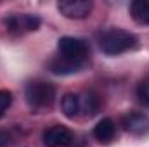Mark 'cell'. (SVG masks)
I'll use <instances>...</instances> for the list:
<instances>
[{
    "instance_id": "11",
    "label": "cell",
    "mask_w": 149,
    "mask_h": 147,
    "mask_svg": "<svg viewBox=\"0 0 149 147\" xmlns=\"http://www.w3.org/2000/svg\"><path fill=\"white\" fill-rule=\"evenodd\" d=\"M130 17L137 24H149V2L148 0H134L128 7Z\"/></svg>"
},
{
    "instance_id": "13",
    "label": "cell",
    "mask_w": 149,
    "mask_h": 147,
    "mask_svg": "<svg viewBox=\"0 0 149 147\" xmlns=\"http://www.w3.org/2000/svg\"><path fill=\"white\" fill-rule=\"evenodd\" d=\"M10 104H12V94H10V90L2 88L0 90V119L5 116V112L9 111Z\"/></svg>"
},
{
    "instance_id": "14",
    "label": "cell",
    "mask_w": 149,
    "mask_h": 147,
    "mask_svg": "<svg viewBox=\"0 0 149 147\" xmlns=\"http://www.w3.org/2000/svg\"><path fill=\"white\" fill-rule=\"evenodd\" d=\"M10 144V135L5 130H0V147H7Z\"/></svg>"
},
{
    "instance_id": "8",
    "label": "cell",
    "mask_w": 149,
    "mask_h": 147,
    "mask_svg": "<svg viewBox=\"0 0 149 147\" xmlns=\"http://www.w3.org/2000/svg\"><path fill=\"white\" fill-rule=\"evenodd\" d=\"M94 139L102 144V146H109L113 140L116 139V123L113 121L111 118H102L95 126H94V132H92Z\"/></svg>"
},
{
    "instance_id": "3",
    "label": "cell",
    "mask_w": 149,
    "mask_h": 147,
    "mask_svg": "<svg viewBox=\"0 0 149 147\" xmlns=\"http://www.w3.org/2000/svg\"><path fill=\"white\" fill-rule=\"evenodd\" d=\"M99 47L106 55H121L128 50H135L139 47V38L134 33L120 28H109L99 35Z\"/></svg>"
},
{
    "instance_id": "2",
    "label": "cell",
    "mask_w": 149,
    "mask_h": 147,
    "mask_svg": "<svg viewBox=\"0 0 149 147\" xmlns=\"http://www.w3.org/2000/svg\"><path fill=\"white\" fill-rule=\"evenodd\" d=\"M24 101L31 112H49L56 102V87L45 80H30L24 87Z\"/></svg>"
},
{
    "instance_id": "12",
    "label": "cell",
    "mask_w": 149,
    "mask_h": 147,
    "mask_svg": "<svg viewBox=\"0 0 149 147\" xmlns=\"http://www.w3.org/2000/svg\"><path fill=\"white\" fill-rule=\"evenodd\" d=\"M135 94H137V99H139V102H141L142 106L149 107V76L142 78V80L139 81Z\"/></svg>"
},
{
    "instance_id": "4",
    "label": "cell",
    "mask_w": 149,
    "mask_h": 147,
    "mask_svg": "<svg viewBox=\"0 0 149 147\" xmlns=\"http://www.w3.org/2000/svg\"><path fill=\"white\" fill-rule=\"evenodd\" d=\"M3 24L7 31L14 35H24L30 31H37L42 21L38 16H33V14H10L3 19Z\"/></svg>"
},
{
    "instance_id": "1",
    "label": "cell",
    "mask_w": 149,
    "mask_h": 147,
    "mask_svg": "<svg viewBox=\"0 0 149 147\" xmlns=\"http://www.w3.org/2000/svg\"><path fill=\"white\" fill-rule=\"evenodd\" d=\"M90 47L85 40L76 37H63L57 40V55L50 59L49 69L54 74H73L88 64Z\"/></svg>"
},
{
    "instance_id": "9",
    "label": "cell",
    "mask_w": 149,
    "mask_h": 147,
    "mask_svg": "<svg viewBox=\"0 0 149 147\" xmlns=\"http://www.w3.org/2000/svg\"><path fill=\"white\" fill-rule=\"evenodd\" d=\"M80 95V116H85V118H92L99 112L101 107V101H99V95L94 94V92H83V94H78Z\"/></svg>"
},
{
    "instance_id": "6",
    "label": "cell",
    "mask_w": 149,
    "mask_h": 147,
    "mask_svg": "<svg viewBox=\"0 0 149 147\" xmlns=\"http://www.w3.org/2000/svg\"><path fill=\"white\" fill-rule=\"evenodd\" d=\"M57 10L68 19H85L92 10L90 0H61Z\"/></svg>"
},
{
    "instance_id": "10",
    "label": "cell",
    "mask_w": 149,
    "mask_h": 147,
    "mask_svg": "<svg viewBox=\"0 0 149 147\" xmlns=\"http://www.w3.org/2000/svg\"><path fill=\"white\" fill-rule=\"evenodd\" d=\"M61 111L68 119H74L80 116V95L68 92L61 99Z\"/></svg>"
},
{
    "instance_id": "7",
    "label": "cell",
    "mask_w": 149,
    "mask_h": 147,
    "mask_svg": "<svg viewBox=\"0 0 149 147\" xmlns=\"http://www.w3.org/2000/svg\"><path fill=\"white\" fill-rule=\"evenodd\" d=\"M121 128L130 135H146L149 132V116L144 112H127L121 116Z\"/></svg>"
},
{
    "instance_id": "5",
    "label": "cell",
    "mask_w": 149,
    "mask_h": 147,
    "mask_svg": "<svg viewBox=\"0 0 149 147\" xmlns=\"http://www.w3.org/2000/svg\"><path fill=\"white\" fill-rule=\"evenodd\" d=\"M42 139L47 147H70L74 140V135L64 125H52L43 132Z\"/></svg>"
}]
</instances>
